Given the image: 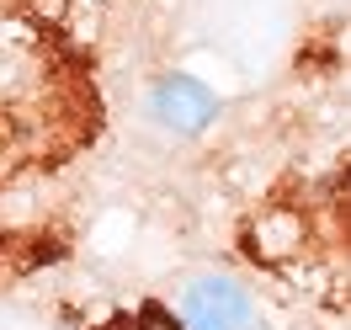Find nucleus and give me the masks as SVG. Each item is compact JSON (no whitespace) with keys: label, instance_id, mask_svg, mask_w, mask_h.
I'll return each mask as SVG.
<instances>
[{"label":"nucleus","instance_id":"f257e3e1","mask_svg":"<svg viewBox=\"0 0 351 330\" xmlns=\"http://www.w3.org/2000/svg\"><path fill=\"white\" fill-rule=\"evenodd\" d=\"M181 330H256V298L229 272H202L181 287Z\"/></svg>","mask_w":351,"mask_h":330},{"label":"nucleus","instance_id":"f03ea898","mask_svg":"<svg viewBox=\"0 0 351 330\" xmlns=\"http://www.w3.org/2000/svg\"><path fill=\"white\" fill-rule=\"evenodd\" d=\"M149 117L160 123L165 133L176 139H197V133L213 128V117H219V91L197 80V75H160L149 91Z\"/></svg>","mask_w":351,"mask_h":330},{"label":"nucleus","instance_id":"7ed1b4c3","mask_svg":"<svg viewBox=\"0 0 351 330\" xmlns=\"http://www.w3.org/2000/svg\"><path fill=\"white\" fill-rule=\"evenodd\" d=\"M250 240H256L250 250L261 261H282V256H293L304 245V219L293 208H266L261 219H256V229H250Z\"/></svg>","mask_w":351,"mask_h":330},{"label":"nucleus","instance_id":"20e7f679","mask_svg":"<svg viewBox=\"0 0 351 330\" xmlns=\"http://www.w3.org/2000/svg\"><path fill=\"white\" fill-rule=\"evenodd\" d=\"M138 330H181V325H176L171 314H160V309H149V314L138 320Z\"/></svg>","mask_w":351,"mask_h":330}]
</instances>
